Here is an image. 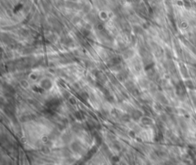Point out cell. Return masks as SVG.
Segmentation results:
<instances>
[{
  "label": "cell",
  "instance_id": "6da1fadb",
  "mask_svg": "<svg viewBox=\"0 0 196 165\" xmlns=\"http://www.w3.org/2000/svg\"><path fill=\"white\" fill-rule=\"evenodd\" d=\"M185 85L182 84V82H179L176 85V94L178 96H184L186 94V88Z\"/></svg>",
  "mask_w": 196,
  "mask_h": 165
},
{
  "label": "cell",
  "instance_id": "7a4b0ae2",
  "mask_svg": "<svg viewBox=\"0 0 196 165\" xmlns=\"http://www.w3.org/2000/svg\"><path fill=\"white\" fill-rule=\"evenodd\" d=\"M185 87L189 88V89H191V90L194 88V84H193V82H192L191 80H188V81H185Z\"/></svg>",
  "mask_w": 196,
  "mask_h": 165
}]
</instances>
